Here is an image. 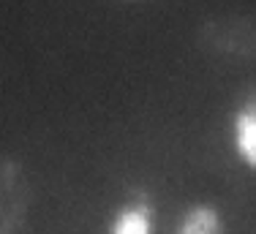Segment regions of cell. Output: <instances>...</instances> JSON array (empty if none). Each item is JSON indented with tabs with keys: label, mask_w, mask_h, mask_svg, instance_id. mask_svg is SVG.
Wrapping results in <instances>:
<instances>
[{
	"label": "cell",
	"mask_w": 256,
	"mask_h": 234,
	"mask_svg": "<svg viewBox=\"0 0 256 234\" xmlns=\"http://www.w3.org/2000/svg\"><path fill=\"white\" fill-rule=\"evenodd\" d=\"M234 142L242 161L256 166V98L246 101V106L237 112L234 122Z\"/></svg>",
	"instance_id": "cell-1"
},
{
	"label": "cell",
	"mask_w": 256,
	"mask_h": 234,
	"mask_svg": "<svg viewBox=\"0 0 256 234\" xmlns=\"http://www.w3.org/2000/svg\"><path fill=\"white\" fill-rule=\"evenodd\" d=\"M112 234H153V212L148 204H131L118 215Z\"/></svg>",
	"instance_id": "cell-2"
},
{
	"label": "cell",
	"mask_w": 256,
	"mask_h": 234,
	"mask_svg": "<svg viewBox=\"0 0 256 234\" xmlns=\"http://www.w3.org/2000/svg\"><path fill=\"white\" fill-rule=\"evenodd\" d=\"M178 234H221V218L212 207H194L182 218Z\"/></svg>",
	"instance_id": "cell-3"
}]
</instances>
